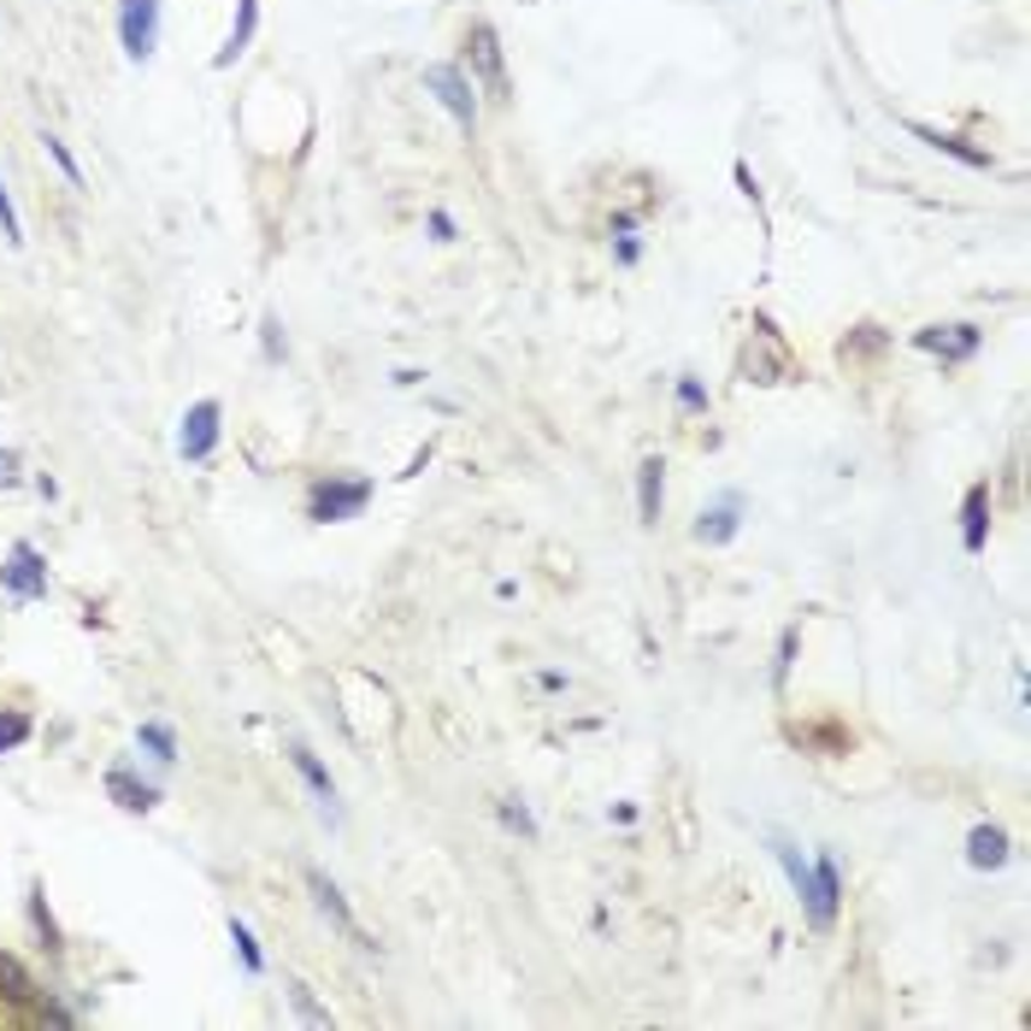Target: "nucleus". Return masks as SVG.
I'll return each instance as SVG.
<instances>
[{"mask_svg": "<svg viewBox=\"0 0 1031 1031\" xmlns=\"http://www.w3.org/2000/svg\"><path fill=\"white\" fill-rule=\"evenodd\" d=\"M661 495H666V466H661V460H643V466H637V507H643V525L661 519Z\"/></svg>", "mask_w": 1031, "mask_h": 1031, "instance_id": "16", "label": "nucleus"}, {"mask_svg": "<svg viewBox=\"0 0 1031 1031\" xmlns=\"http://www.w3.org/2000/svg\"><path fill=\"white\" fill-rule=\"evenodd\" d=\"M502 819H507V825H513V831H519V837H537V819H530L519 802H502Z\"/></svg>", "mask_w": 1031, "mask_h": 1031, "instance_id": "26", "label": "nucleus"}, {"mask_svg": "<svg viewBox=\"0 0 1031 1031\" xmlns=\"http://www.w3.org/2000/svg\"><path fill=\"white\" fill-rule=\"evenodd\" d=\"M230 943H236V955H243L248 973H266V955H260V943H254V932L243 920H230Z\"/></svg>", "mask_w": 1031, "mask_h": 1031, "instance_id": "19", "label": "nucleus"}, {"mask_svg": "<svg viewBox=\"0 0 1031 1031\" xmlns=\"http://www.w3.org/2000/svg\"><path fill=\"white\" fill-rule=\"evenodd\" d=\"M737 525H743V495H719V502L701 513L696 537H701V543H731Z\"/></svg>", "mask_w": 1031, "mask_h": 1031, "instance_id": "10", "label": "nucleus"}, {"mask_svg": "<svg viewBox=\"0 0 1031 1031\" xmlns=\"http://www.w3.org/2000/svg\"><path fill=\"white\" fill-rule=\"evenodd\" d=\"M142 749L153 754V761H165V766L178 761V737H171L165 726H142Z\"/></svg>", "mask_w": 1031, "mask_h": 1031, "instance_id": "20", "label": "nucleus"}, {"mask_svg": "<svg viewBox=\"0 0 1031 1031\" xmlns=\"http://www.w3.org/2000/svg\"><path fill=\"white\" fill-rule=\"evenodd\" d=\"M772 855H778V867H784V879H790V890L807 902V879H814V867L796 855V844H784V837H772Z\"/></svg>", "mask_w": 1031, "mask_h": 1031, "instance_id": "18", "label": "nucleus"}, {"mask_svg": "<svg viewBox=\"0 0 1031 1031\" xmlns=\"http://www.w3.org/2000/svg\"><path fill=\"white\" fill-rule=\"evenodd\" d=\"M790 655H796V631H784V643H778V666H772V678H790Z\"/></svg>", "mask_w": 1031, "mask_h": 1031, "instance_id": "28", "label": "nucleus"}, {"mask_svg": "<svg viewBox=\"0 0 1031 1031\" xmlns=\"http://www.w3.org/2000/svg\"><path fill=\"white\" fill-rule=\"evenodd\" d=\"M914 342H920V348H943V359H967L978 348V331H973V324H955V336H949L937 324V331H920Z\"/></svg>", "mask_w": 1031, "mask_h": 1031, "instance_id": "17", "label": "nucleus"}, {"mask_svg": "<svg viewBox=\"0 0 1031 1031\" xmlns=\"http://www.w3.org/2000/svg\"><path fill=\"white\" fill-rule=\"evenodd\" d=\"M0 985H7V996H36V985H30V973H24L12 955H0Z\"/></svg>", "mask_w": 1031, "mask_h": 1031, "instance_id": "21", "label": "nucleus"}, {"mask_svg": "<svg viewBox=\"0 0 1031 1031\" xmlns=\"http://www.w3.org/2000/svg\"><path fill=\"white\" fill-rule=\"evenodd\" d=\"M466 47H472V65H477V77H484V89L495 100H507V65H502V42H495V30L490 24H472Z\"/></svg>", "mask_w": 1031, "mask_h": 1031, "instance_id": "7", "label": "nucleus"}, {"mask_svg": "<svg viewBox=\"0 0 1031 1031\" xmlns=\"http://www.w3.org/2000/svg\"><path fill=\"white\" fill-rule=\"evenodd\" d=\"M289 996H296V1008L307 1013V1020H313V1025H331V1013H324L319 1002H313V996H307V985H289Z\"/></svg>", "mask_w": 1031, "mask_h": 1031, "instance_id": "27", "label": "nucleus"}, {"mask_svg": "<svg viewBox=\"0 0 1031 1031\" xmlns=\"http://www.w3.org/2000/svg\"><path fill=\"white\" fill-rule=\"evenodd\" d=\"M372 502V484L366 477H354V484H342V477H331V484H313V502H307V519L319 525H336V519H354L359 507Z\"/></svg>", "mask_w": 1031, "mask_h": 1031, "instance_id": "2", "label": "nucleus"}, {"mask_svg": "<svg viewBox=\"0 0 1031 1031\" xmlns=\"http://www.w3.org/2000/svg\"><path fill=\"white\" fill-rule=\"evenodd\" d=\"M289 761H296V772L307 778V790H313V796H319V807H324V814L336 819V784H331V772L319 766V754L307 749L301 737H289Z\"/></svg>", "mask_w": 1031, "mask_h": 1031, "instance_id": "8", "label": "nucleus"}, {"mask_svg": "<svg viewBox=\"0 0 1031 1031\" xmlns=\"http://www.w3.org/2000/svg\"><path fill=\"white\" fill-rule=\"evenodd\" d=\"M24 737H30V719H24V713H0V754L19 749Z\"/></svg>", "mask_w": 1031, "mask_h": 1031, "instance_id": "24", "label": "nucleus"}, {"mask_svg": "<svg viewBox=\"0 0 1031 1031\" xmlns=\"http://www.w3.org/2000/svg\"><path fill=\"white\" fill-rule=\"evenodd\" d=\"M678 407L684 412H708V389H701L696 377H678Z\"/></svg>", "mask_w": 1031, "mask_h": 1031, "instance_id": "25", "label": "nucleus"}, {"mask_svg": "<svg viewBox=\"0 0 1031 1031\" xmlns=\"http://www.w3.org/2000/svg\"><path fill=\"white\" fill-rule=\"evenodd\" d=\"M42 142H47V153H54V165L65 171V183H72V189H83V171H77V160H72V148H65L60 136H42Z\"/></svg>", "mask_w": 1031, "mask_h": 1031, "instance_id": "23", "label": "nucleus"}, {"mask_svg": "<svg viewBox=\"0 0 1031 1031\" xmlns=\"http://www.w3.org/2000/svg\"><path fill=\"white\" fill-rule=\"evenodd\" d=\"M737 189H743V195L754 201V195H761V189H754V171L749 165H737Z\"/></svg>", "mask_w": 1031, "mask_h": 1031, "instance_id": "31", "label": "nucleus"}, {"mask_svg": "<svg viewBox=\"0 0 1031 1031\" xmlns=\"http://www.w3.org/2000/svg\"><path fill=\"white\" fill-rule=\"evenodd\" d=\"M431 236H437V243H454V218L449 213H431Z\"/></svg>", "mask_w": 1031, "mask_h": 1031, "instance_id": "30", "label": "nucleus"}, {"mask_svg": "<svg viewBox=\"0 0 1031 1031\" xmlns=\"http://www.w3.org/2000/svg\"><path fill=\"white\" fill-rule=\"evenodd\" d=\"M920 136L925 148H937V153H949V160H960V165H973V171H990V153L985 148H967L960 136H949V130H932V125H908Z\"/></svg>", "mask_w": 1031, "mask_h": 1031, "instance_id": "13", "label": "nucleus"}, {"mask_svg": "<svg viewBox=\"0 0 1031 1031\" xmlns=\"http://www.w3.org/2000/svg\"><path fill=\"white\" fill-rule=\"evenodd\" d=\"M425 89H431L442 107L454 112V125L460 130H472L477 125V100H472V83L454 72V65H425Z\"/></svg>", "mask_w": 1031, "mask_h": 1031, "instance_id": "4", "label": "nucleus"}, {"mask_svg": "<svg viewBox=\"0 0 1031 1031\" xmlns=\"http://www.w3.org/2000/svg\"><path fill=\"white\" fill-rule=\"evenodd\" d=\"M218 449V401H195L183 412V431H178V454L183 460H213Z\"/></svg>", "mask_w": 1031, "mask_h": 1031, "instance_id": "6", "label": "nucleus"}, {"mask_svg": "<svg viewBox=\"0 0 1031 1031\" xmlns=\"http://www.w3.org/2000/svg\"><path fill=\"white\" fill-rule=\"evenodd\" d=\"M967 861L978 872H990V867H1002L1008 861V831L1002 825H973V837H967Z\"/></svg>", "mask_w": 1031, "mask_h": 1031, "instance_id": "15", "label": "nucleus"}, {"mask_svg": "<svg viewBox=\"0 0 1031 1031\" xmlns=\"http://www.w3.org/2000/svg\"><path fill=\"white\" fill-rule=\"evenodd\" d=\"M0 583H7L19 601H42L47 595V566L36 555V543H12L7 566H0Z\"/></svg>", "mask_w": 1031, "mask_h": 1031, "instance_id": "3", "label": "nucleus"}, {"mask_svg": "<svg viewBox=\"0 0 1031 1031\" xmlns=\"http://www.w3.org/2000/svg\"><path fill=\"white\" fill-rule=\"evenodd\" d=\"M837 896H844V879H837V861L831 855H819L814 861V879H807V920H814V932H831L837 920Z\"/></svg>", "mask_w": 1031, "mask_h": 1031, "instance_id": "5", "label": "nucleus"}, {"mask_svg": "<svg viewBox=\"0 0 1031 1031\" xmlns=\"http://www.w3.org/2000/svg\"><path fill=\"white\" fill-rule=\"evenodd\" d=\"M254 24H260V0H236V24H230V36H225V47H218V72H225V65H236L243 60V47L254 42Z\"/></svg>", "mask_w": 1031, "mask_h": 1031, "instance_id": "14", "label": "nucleus"}, {"mask_svg": "<svg viewBox=\"0 0 1031 1031\" xmlns=\"http://www.w3.org/2000/svg\"><path fill=\"white\" fill-rule=\"evenodd\" d=\"M0 236H7L12 248L24 243V225H19V206H12V195H7V183H0Z\"/></svg>", "mask_w": 1031, "mask_h": 1031, "instance_id": "22", "label": "nucleus"}, {"mask_svg": "<svg viewBox=\"0 0 1031 1031\" xmlns=\"http://www.w3.org/2000/svg\"><path fill=\"white\" fill-rule=\"evenodd\" d=\"M107 790H112V802H118V807H130V814H148V807L160 802V790L142 784L130 766H112V772H107Z\"/></svg>", "mask_w": 1031, "mask_h": 1031, "instance_id": "12", "label": "nucleus"}, {"mask_svg": "<svg viewBox=\"0 0 1031 1031\" xmlns=\"http://www.w3.org/2000/svg\"><path fill=\"white\" fill-rule=\"evenodd\" d=\"M118 42L142 65L153 54V42H160V0H118Z\"/></svg>", "mask_w": 1031, "mask_h": 1031, "instance_id": "1", "label": "nucleus"}, {"mask_svg": "<svg viewBox=\"0 0 1031 1031\" xmlns=\"http://www.w3.org/2000/svg\"><path fill=\"white\" fill-rule=\"evenodd\" d=\"M985 530H990V490L973 484L967 490V507H960V543H967V555L985 548Z\"/></svg>", "mask_w": 1031, "mask_h": 1031, "instance_id": "11", "label": "nucleus"}, {"mask_svg": "<svg viewBox=\"0 0 1031 1031\" xmlns=\"http://www.w3.org/2000/svg\"><path fill=\"white\" fill-rule=\"evenodd\" d=\"M7 484H19V454L0 449V490H7Z\"/></svg>", "mask_w": 1031, "mask_h": 1031, "instance_id": "29", "label": "nucleus"}, {"mask_svg": "<svg viewBox=\"0 0 1031 1031\" xmlns=\"http://www.w3.org/2000/svg\"><path fill=\"white\" fill-rule=\"evenodd\" d=\"M307 890H313V896H319V908H324V914H331V920L342 925V932H348V937L359 943V949H377V943H372V937H366V932H359V925H354L348 902H342V890H336L331 879H324V872H307Z\"/></svg>", "mask_w": 1031, "mask_h": 1031, "instance_id": "9", "label": "nucleus"}]
</instances>
